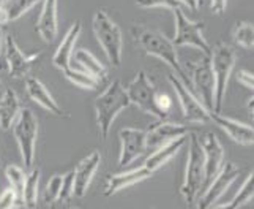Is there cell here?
Instances as JSON below:
<instances>
[{"label": "cell", "instance_id": "cell-36", "mask_svg": "<svg viewBox=\"0 0 254 209\" xmlns=\"http://www.w3.org/2000/svg\"><path fill=\"white\" fill-rule=\"evenodd\" d=\"M237 81L245 86L247 89L253 91V83H254V78H253V73H250L248 70H240V72L237 73Z\"/></svg>", "mask_w": 254, "mask_h": 209}, {"label": "cell", "instance_id": "cell-42", "mask_svg": "<svg viewBox=\"0 0 254 209\" xmlns=\"http://www.w3.org/2000/svg\"><path fill=\"white\" fill-rule=\"evenodd\" d=\"M5 3H6V0H0V8H2V6H3Z\"/></svg>", "mask_w": 254, "mask_h": 209}, {"label": "cell", "instance_id": "cell-18", "mask_svg": "<svg viewBox=\"0 0 254 209\" xmlns=\"http://www.w3.org/2000/svg\"><path fill=\"white\" fill-rule=\"evenodd\" d=\"M81 32H82V22L76 21L71 27L68 29L65 37L60 41V45L57 46L54 56H52V62H54V65L59 70H62V72L71 67V57H73L76 41L79 38Z\"/></svg>", "mask_w": 254, "mask_h": 209}, {"label": "cell", "instance_id": "cell-9", "mask_svg": "<svg viewBox=\"0 0 254 209\" xmlns=\"http://www.w3.org/2000/svg\"><path fill=\"white\" fill-rule=\"evenodd\" d=\"M41 52L35 54H25L19 48L13 33H6L3 38V62L8 67L11 78H27L32 67L40 60Z\"/></svg>", "mask_w": 254, "mask_h": 209}, {"label": "cell", "instance_id": "cell-11", "mask_svg": "<svg viewBox=\"0 0 254 209\" xmlns=\"http://www.w3.org/2000/svg\"><path fill=\"white\" fill-rule=\"evenodd\" d=\"M168 80L174 87L175 95L179 97L180 106L183 111V117L190 122H199V124H207V122H210V112L196 97V94L191 89H188L174 73L168 75Z\"/></svg>", "mask_w": 254, "mask_h": 209}, {"label": "cell", "instance_id": "cell-45", "mask_svg": "<svg viewBox=\"0 0 254 209\" xmlns=\"http://www.w3.org/2000/svg\"><path fill=\"white\" fill-rule=\"evenodd\" d=\"M73 209H77V208H73Z\"/></svg>", "mask_w": 254, "mask_h": 209}, {"label": "cell", "instance_id": "cell-2", "mask_svg": "<svg viewBox=\"0 0 254 209\" xmlns=\"http://www.w3.org/2000/svg\"><path fill=\"white\" fill-rule=\"evenodd\" d=\"M129 106H131V103L128 99V94L119 80L112 81L106 89L96 97L93 108H95V116H96V125H98V132L103 139L108 138L116 117L122 111H125Z\"/></svg>", "mask_w": 254, "mask_h": 209}, {"label": "cell", "instance_id": "cell-29", "mask_svg": "<svg viewBox=\"0 0 254 209\" xmlns=\"http://www.w3.org/2000/svg\"><path fill=\"white\" fill-rule=\"evenodd\" d=\"M5 176L8 182H10V189L14 192L17 200H19L22 205V190L25 184V176H27V174L24 173V168L17 167V165H10V167H6L5 170Z\"/></svg>", "mask_w": 254, "mask_h": 209}, {"label": "cell", "instance_id": "cell-23", "mask_svg": "<svg viewBox=\"0 0 254 209\" xmlns=\"http://www.w3.org/2000/svg\"><path fill=\"white\" fill-rule=\"evenodd\" d=\"M187 135L185 136H180V138H175L172 141H169L168 144H164L161 147H158L156 151H153V154L148 157L145 160V165L144 167L148 170V171H156L158 168H161L164 163H168L169 160H172V157L177 154L183 146L187 143Z\"/></svg>", "mask_w": 254, "mask_h": 209}, {"label": "cell", "instance_id": "cell-39", "mask_svg": "<svg viewBox=\"0 0 254 209\" xmlns=\"http://www.w3.org/2000/svg\"><path fill=\"white\" fill-rule=\"evenodd\" d=\"M3 64V32L2 27H0V67Z\"/></svg>", "mask_w": 254, "mask_h": 209}, {"label": "cell", "instance_id": "cell-34", "mask_svg": "<svg viewBox=\"0 0 254 209\" xmlns=\"http://www.w3.org/2000/svg\"><path fill=\"white\" fill-rule=\"evenodd\" d=\"M155 104H156V109L160 111V114L163 116V119L169 114V111L172 108V100L169 95L166 94H156L155 97Z\"/></svg>", "mask_w": 254, "mask_h": 209}, {"label": "cell", "instance_id": "cell-33", "mask_svg": "<svg viewBox=\"0 0 254 209\" xmlns=\"http://www.w3.org/2000/svg\"><path fill=\"white\" fill-rule=\"evenodd\" d=\"M16 206H21V202L17 200L16 194L11 189H5L0 195V209H13Z\"/></svg>", "mask_w": 254, "mask_h": 209}, {"label": "cell", "instance_id": "cell-20", "mask_svg": "<svg viewBox=\"0 0 254 209\" xmlns=\"http://www.w3.org/2000/svg\"><path fill=\"white\" fill-rule=\"evenodd\" d=\"M59 0H43V8L37 22V32L46 43H52L57 37L59 21H57Z\"/></svg>", "mask_w": 254, "mask_h": 209}, {"label": "cell", "instance_id": "cell-6", "mask_svg": "<svg viewBox=\"0 0 254 209\" xmlns=\"http://www.w3.org/2000/svg\"><path fill=\"white\" fill-rule=\"evenodd\" d=\"M13 135L19 146L24 168L30 170L35 163V146L38 138V120L30 109H21L19 116L13 124Z\"/></svg>", "mask_w": 254, "mask_h": 209}, {"label": "cell", "instance_id": "cell-22", "mask_svg": "<svg viewBox=\"0 0 254 209\" xmlns=\"http://www.w3.org/2000/svg\"><path fill=\"white\" fill-rule=\"evenodd\" d=\"M21 112V102L17 94L8 87L0 97V128L10 130Z\"/></svg>", "mask_w": 254, "mask_h": 209}, {"label": "cell", "instance_id": "cell-14", "mask_svg": "<svg viewBox=\"0 0 254 209\" xmlns=\"http://www.w3.org/2000/svg\"><path fill=\"white\" fill-rule=\"evenodd\" d=\"M200 147L204 152V167H205V176H204V189L212 182L216 174L221 171L224 165V149L213 133H205L202 141H200Z\"/></svg>", "mask_w": 254, "mask_h": 209}, {"label": "cell", "instance_id": "cell-28", "mask_svg": "<svg viewBox=\"0 0 254 209\" xmlns=\"http://www.w3.org/2000/svg\"><path fill=\"white\" fill-rule=\"evenodd\" d=\"M253 182H254V176H253V173H251V174H248L247 181L243 182L242 189L239 190V194L232 198L231 203L216 206L213 209H240L243 205H247L248 202H251L253 195H254V186H253Z\"/></svg>", "mask_w": 254, "mask_h": 209}, {"label": "cell", "instance_id": "cell-30", "mask_svg": "<svg viewBox=\"0 0 254 209\" xmlns=\"http://www.w3.org/2000/svg\"><path fill=\"white\" fill-rule=\"evenodd\" d=\"M234 43L245 49H253L254 45V27L251 22H239L234 29Z\"/></svg>", "mask_w": 254, "mask_h": 209}, {"label": "cell", "instance_id": "cell-16", "mask_svg": "<svg viewBox=\"0 0 254 209\" xmlns=\"http://www.w3.org/2000/svg\"><path fill=\"white\" fill-rule=\"evenodd\" d=\"M188 133V127L177 122H161L145 132V147L147 151H156L158 147L168 144L175 138L185 136Z\"/></svg>", "mask_w": 254, "mask_h": 209}, {"label": "cell", "instance_id": "cell-31", "mask_svg": "<svg viewBox=\"0 0 254 209\" xmlns=\"http://www.w3.org/2000/svg\"><path fill=\"white\" fill-rule=\"evenodd\" d=\"M62 182H64V174H54L48 186L45 189V195H43V198H45V203L46 205H54L57 200L60 198V190H62Z\"/></svg>", "mask_w": 254, "mask_h": 209}, {"label": "cell", "instance_id": "cell-40", "mask_svg": "<svg viewBox=\"0 0 254 209\" xmlns=\"http://www.w3.org/2000/svg\"><path fill=\"white\" fill-rule=\"evenodd\" d=\"M247 108H248V112H250V116L253 117V97L248 100V104H247Z\"/></svg>", "mask_w": 254, "mask_h": 209}, {"label": "cell", "instance_id": "cell-38", "mask_svg": "<svg viewBox=\"0 0 254 209\" xmlns=\"http://www.w3.org/2000/svg\"><path fill=\"white\" fill-rule=\"evenodd\" d=\"M179 2H180L182 5L188 6L191 11H196L197 8H199V3H197V0H179Z\"/></svg>", "mask_w": 254, "mask_h": 209}, {"label": "cell", "instance_id": "cell-43", "mask_svg": "<svg viewBox=\"0 0 254 209\" xmlns=\"http://www.w3.org/2000/svg\"><path fill=\"white\" fill-rule=\"evenodd\" d=\"M197 3H199V6H200V5L204 3V0H197Z\"/></svg>", "mask_w": 254, "mask_h": 209}, {"label": "cell", "instance_id": "cell-5", "mask_svg": "<svg viewBox=\"0 0 254 209\" xmlns=\"http://www.w3.org/2000/svg\"><path fill=\"white\" fill-rule=\"evenodd\" d=\"M92 29L96 41L100 43L111 65L120 67L122 51H124V37H122V30L116 24V21L104 10H98L93 14Z\"/></svg>", "mask_w": 254, "mask_h": 209}, {"label": "cell", "instance_id": "cell-4", "mask_svg": "<svg viewBox=\"0 0 254 209\" xmlns=\"http://www.w3.org/2000/svg\"><path fill=\"white\" fill-rule=\"evenodd\" d=\"M204 176H205V167H204V152L202 147H200V138L196 133H191L185 179H183V184L180 187L182 198L185 200V203L188 206L194 205L199 194L202 192Z\"/></svg>", "mask_w": 254, "mask_h": 209}, {"label": "cell", "instance_id": "cell-41", "mask_svg": "<svg viewBox=\"0 0 254 209\" xmlns=\"http://www.w3.org/2000/svg\"><path fill=\"white\" fill-rule=\"evenodd\" d=\"M46 209H57V208H56V205H48Z\"/></svg>", "mask_w": 254, "mask_h": 209}, {"label": "cell", "instance_id": "cell-19", "mask_svg": "<svg viewBox=\"0 0 254 209\" xmlns=\"http://www.w3.org/2000/svg\"><path fill=\"white\" fill-rule=\"evenodd\" d=\"M24 86H25V92H27V95L30 97L32 102L40 104L41 108H45L46 111H49L51 114H54V116L64 114V111L59 106L56 99L52 97V94L46 89L45 84H43L38 78L27 76L24 81Z\"/></svg>", "mask_w": 254, "mask_h": 209}, {"label": "cell", "instance_id": "cell-12", "mask_svg": "<svg viewBox=\"0 0 254 209\" xmlns=\"http://www.w3.org/2000/svg\"><path fill=\"white\" fill-rule=\"evenodd\" d=\"M239 167L232 162H227L223 165L221 171L216 174V178L210 182L200 194V198L197 202V209H210L218 200L223 197L224 192L232 186V182L239 176Z\"/></svg>", "mask_w": 254, "mask_h": 209}, {"label": "cell", "instance_id": "cell-32", "mask_svg": "<svg viewBox=\"0 0 254 209\" xmlns=\"http://www.w3.org/2000/svg\"><path fill=\"white\" fill-rule=\"evenodd\" d=\"M136 5H139L141 8H155V6H163L168 8V10H179V8H183V5L179 2V0H136Z\"/></svg>", "mask_w": 254, "mask_h": 209}, {"label": "cell", "instance_id": "cell-8", "mask_svg": "<svg viewBox=\"0 0 254 209\" xmlns=\"http://www.w3.org/2000/svg\"><path fill=\"white\" fill-rule=\"evenodd\" d=\"M175 19V37L172 40L174 46H191L200 51V54L210 56L212 46L204 37V22L202 21H191L185 14L183 8L174 11Z\"/></svg>", "mask_w": 254, "mask_h": 209}, {"label": "cell", "instance_id": "cell-37", "mask_svg": "<svg viewBox=\"0 0 254 209\" xmlns=\"http://www.w3.org/2000/svg\"><path fill=\"white\" fill-rule=\"evenodd\" d=\"M227 8V0H212V13L221 16Z\"/></svg>", "mask_w": 254, "mask_h": 209}, {"label": "cell", "instance_id": "cell-3", "mask_svg": "<svg viewBox=\"0 0 254 209\" xmlns=\"http://www.w3.org/2000/svg\"><path fill=\"white\" fill-rule=\"evenodd\" d=\"M237 62L235 49L229 43L220 41L210 52V64H212L213 80H215V100H213V112H221L223 103L226 99L227 83H229L231 73Z\"/></svg>", "mask_w": 254, "mask_h": 209}, {"label": "cell", "instance_id": "cell-10", "mask_svg": "<svg viewBox=\"0 0 254 209\" xmlns=\"http://www.w3.org/2000/svg\"><path fill=\"white\" fill-rule=\"evenodd\" d=\"M127 94L131 104H136L139 109H142L147 114H150L156 119H163L160 111L156 109L155 97H156V89L152 83L150 78L147 76L145 72H139L133 81H131L127 87Z\"/></svg>", "mask_w": 254, "mask_h": 209}, {"label": "cell", "instance_id": "cell-13", "mask_svg": "<svg viewBox=\"0 0 254 209\" xmlns=\"http://www.w3.org/2000/svg\"><path fill=\"white\" fill-rule=\"evenodd\" d=\"M120 157H119V167L125 168L128 165L141 157L145 151V132L139 128H122L120 133Z\"/></svg>", "mask_w": 254, "mask_h": 209}, {"label": "cell", "instance_id": "cell-27", "mask_svg": "<svg viewBox=\"0 0 254 209\" xmlns=\"http://www.w3.org/2000/svg\"><path fill=\"white\" fill-rule=\"evenodd\" d=\"M64 75L66 80L77 86V87H82V89H87V91H98L101 83L96 80V78H93L92 75L85 73L84 70H77V68H66L64 70Z\"/></svg>", "mask_w": 254, "mask_h": 209}, {"label": "cell", "instance_id": "cell-35", "mask_svg": "<svg viewBox=\"0 0 254 209\" xmlns=\"http://www.w3.org/2000/svg\"><path fill=\"white\" fill-rule=\"evenodd\" d=\"M69 197H73V171L64 174L62 190H60L59 200H69Z\"/></svg>", "mask_w": 254, "mask_h": 209}, {"label": "cell", "instance_id": "cell-1", "mask_svg": "<svg viewBox=\"0 0 254 209\" xmlns=\"http://www.w3.org/2000/svg\"><path fill=\"white\" fill-rule=\"evenodd\" d=\"M131 35H133L136 45L141 48L145 54L161 59L163 62H166L174 70V75L177 76L188 89L192 91L190 78L183 72V67L180 65V60L177 56V51H175V46L172 45V40H169L161 32L153 30L150 27H147V25H141V24L131 25Z\"/></svg>", "mask_w": 254, "mask_h": 209}, {"label": "cell", "instance_id": "cell-17", "mask_svg": "<svg viewBox=\"0 0 254 209\" xmlns=\"http://www.w3.org/2000/svg\"><path fill=\"white\" fill-rule=\"evenodd\" d=\"M210 122L216 124L227 136L234 139L235 143H239L242 146H253V143H254L253 125L221 116L220 112H210Z\"/></svg>", "mask_w": 254, "mask_h": 209}, {"label": "cell", "instance_id": "cell-44", "mask_svg": "<svg viewBox=\"0 0 254 209\" xmlns=\"http://www.w3.org/2000/svg\"><path fill=\"white\" fill-rule=\"evenodd\" d=\"M0 89H2V83H0Z\"/></svg>", "mask_w": 254, "mask_h": 209}, {"label": "cell", "instance_id": "cell-25", "mask_svg": "<svg viewBox=\"0 0 254 209\" xmlns=\"http://www.w3.org/2000/svg\"><path fill=\"white\" fill-rule=\"evenodd\" d=\"M40 2L41 0H6V3L0 8V27L16 21L17 17H21Z\"/></svg>", "mask_w": 254, "mask_h": 209}, {"label": "cell", "instance_id": "cell-24", "mask_svg": "<svg viewBox=\"0 0 254 209\" xmlns=\"http://www.w3.org/2000/svg\"><path fill=\"white\" fill-rule=\"evenodd\" d=\"M74 60L82 67V70L85 73L92 75L93 78H96L100 83H104L108 80V68L104 67L98 59H96L90 51L87 49H77L74 52Z\"/></svg>", "mask_w": 254, "mask_h": 209}, {"label": "cell", "instance_id": "cell-26", "mask_svg": "<svg viewBox=\"0 0 254 209\" xmlns=\"http://www.w3.org/2000/svg\"><path fill=\"white\" fill-rule=\"evenodd\" d=\"M38 186H40V170L33 168L25 176V184L22 190V205L27 208H35L38 205Z\"/></svg>", "mask_w": 254, "mask_h": 209}, {"label": "cell", "instance_id": "cell-15", "mask_svg": "<svg viewBox=\"0 0 254 209\" xmlns=\"http://www.w3.org/2000/svg\"><path fill=\"white\" fill-rule=\"evenodd\" d=\"M101 154L98 151H93L79 162V165L73 171V197L84 198L87 190H89L90 182L95 176L96 170L100 168Z\"/></svg>", "mask_w": 254, "mask_h": 209}, {"label": "cell", "instance_id": "cell-21", "mask_svg": "<svg viewBox=\"0 0 254 209\" xmlns=\"http://www.w3.org/2000/svg\"><path fill=\"white\" fill-rule=\"evenodd\" d=\"M152 171H148L145 167L136 168V170H129V171H124V173H117L112 174V176L108 178L106 182V189H104V197H111L114 194H117L122 189L134 186L137 182H142L145 179H148L152 176Z\"/></svg>", "mask_w": 254, "mask_h": 209}, {"label": "cell", "instance_id": "cell-7", "mask_svg": "<svg viewBox=\"0 0 254 209\" xmlns=\"http://www.w3.org/2000/svg\"><path fill=\"white\" fill-rule=\"evenodd\" d=\"M190 83L192 92L196 97L200 99L208 112H213V100H215V80L212 72V64H210V56L200 54L194 62H190Z\"/></svg>", "mask_w": 254, "mask_h": 209}]
</instances>
